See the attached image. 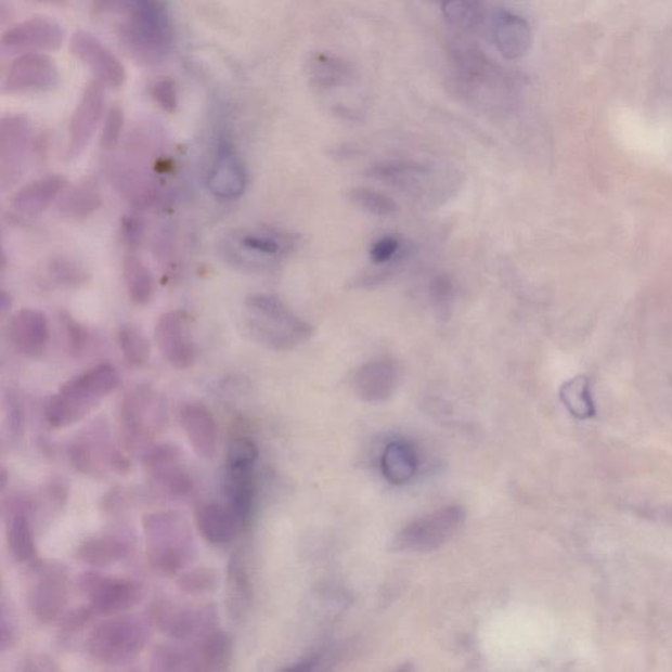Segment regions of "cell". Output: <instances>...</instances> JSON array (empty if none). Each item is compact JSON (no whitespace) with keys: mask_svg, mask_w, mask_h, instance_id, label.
Here are the masks:
<instances>
[{"mask_svg":"<svg viewBox=\"0 0 672 672\" xmlns=\"http://www.w3.org/2000/svg\"><path fill=\"white\" fill-rule=\"evenodd\" d=\"M49 271H51V276L55 282L62 286H70V288L82 285L89 279V273L83 266L65 257L52 259Z\"/></svg>","mask_w":672,"mask_h":672,"instance_id":"39","label":"cell"},{"mask_svg":"<svg viewBox=\"0 0 672 672\" xmlns=\"http://www.w3.org/2000/svg\"><path fill=\"white\" fill-rule=\"evenodd\" d=\"M402 242L396 236H384L371 247V259L375 264H388L400 257Z\"/></svg>","mask_w":672,"mask_h":672,"instance_id":"46","label":"cell"},{"mask_svg":"<svg viewBox=\"0 0 672 672\" xmlns=\"http://www.w3.org/2000/svg\"><path fill=\"white\" fill-rule=\"evenodd\" d=\"M561 398L569 412L578 419H587L595 414L587 383L582 378L572 379L561 390Z\"/></svg>","mask_w":672,"mask_h":672,"instance_id":"36","label":"cell"},{"mask_svg":"<svg viewBox=\"0 0 672 672\" xmlns=\"http://www.w3.org/2000/svg\"><path fill=\"white\" fill-rule=\"evenodd\" d=\"M143 466L151 482L165 495L182 500L194 493V478L178 447L167 443L152 445L143 452Z\"/></svg>","mask_w":672,"mask_h":672,"instance_id":"13","label":"cell"},{"mask_svg":"<svg viewBox=\"0 0 672 672\" xmlns=\"http://www.w3.org/2000/svg\"><path fill=\"white\" fill-rule=\"evenodd\" d=\"M170 83L166 82L160 87V90L155 91V98L166 111H173L177 107V93L173 90L168 89Z\"/></svg>","mask_w":672,"mask_h":672,"instance_id":"50","label":"cell"},{"mask_svg":"<svg viewBox=\"0 0 672 672\" xmlns=\"http://www.w3.org/2000/svg\"><path fill=\"white\" fill-rule=\"evenodd\" d=\"M198 671H227L232 663L233 637L225 631L216 630L194 644Z\"/></svg>","mask_w":672,"mask_h":672,"instance_id":"28","label":"cell"},{"mask_svg":"<svg viewBox=\"0 0 672 672\" xmlns=\"http://www.w3.org/2000/svg\"><path fill=\"white\" fill-rule=\"evenodd\" d=\"M70 496V484L65 478L55 476L43 484L41 497L54 514H60Z\"/></svg>","mask_w":672,"mask_h":672,"instance_id":"41","label":"cell"},{"mask_svg":"<svg viewBox=\"0 0 672 672\" xmlns=\"http://www.w3.org/2000/svg\"><path fill=\"white\" fill-rule=\"evenodd\" d=\"M78 587L89 599L98 618H112L134 608L142 599L140 583L128 578L104 576L99 571H86L78 577Z\"/></svg>","mask_w":672,"mask_h":672,"instance_id":"11","label":"cell"},{"mask_svg":"<svg viewBox=\"0 0 672 672\" xmlns=\"http://www.w3.org/2000/svg\"><path fill=\"white\" fill-rule=\"evenodd\" d=\"M259 458L258 445L247 437L230 441L225 460V495L229 507L238 516L244 528L251 521Z\"/></svg>","mask_w":672,"mask_h":672,"instance_id":"7","label":"cell"},{"mask_svg":"<svg viewBox=\"0 0 672 672\" xmlns=\"http://www.w3.org/2000/svg\"><path fill=\"white\" fill-rule=\"evenodd\" d=\"M122 271L130 301L137 307H146L151 303L155 284L153 273L148 270L145 261L135 255H128L124 259Z\"/></svg>","mask_w":672,"mask_h":672,"instance_id":"31","label":"cell"},{"mask_svg":"<svg viewBox=\"0 0 672 672\" xmlns=\"http://www.w3.org/2000/svg\"><path fill=\"white\" fill-rule=\"evenodd\" d=\"M348 197L357 207L369 211L371 215L383 217L393 215L397 211V204L393 198L377 190L369 189V186L352 189L348 192Z\"/></svg>","mask_w":672,"mask_h":672,"instance_id":"38","label":"cell"},{"mask_svg":"<svg viewBox=\"0 0 672 672\" xmlns=\"http://www.w3.org/2000/svg\"><path fill=\"white\" fill-rule=\"evenodd\" d=\"M493 37L497 51L508 60L522 57L531 47V28L525 18L508 11H497L493 18Z\"/></svg>","mask_w":672,"mask_h":672,"instance_id":"23","label":"cell"},{"mask_svg":"<svg viewBox=\"0 0 672 672\" xmlns=\"http://www.w3.org/2000/svg\"><path fill=\"white\" fill-rule=\"evenodd\" d=\"M9 338L12 347L24 357H41L51 339L47 314L37 309L18 310L9 322Z\"/></svg>","mask_w":672,"mask_h":672,"instance_id":"16","label":"cell"},{"mask_svg":"<svg viewBox=\"0 0 672 672\" xmlns=\"http://www.w3.org/2000/svg\"><path fill=\"white\" fill-rule=\"evenodd\" d=\"M103 205V198L91 185H77L62 192L57 209L62 216L73 220H85L96 214Z\"/></svg>","mask_w":672,"mask_h":672,"instance_id":"32","label":"cell"},{"mask_svg":"<svg viewBox=\"0 0 672 672\" xmlns=\"http://www.w3.org/2000/svg\"><path fill=\"white\" fill-rule=\"evenodd\" d=\"M0 620H2V622H0V650H2V652H8L16 644L17 631L15 622L12 620L11 613H9L4 603Z\"/></svg>","mask_w":672,"mask_h":672,"instance_id":"49","label":"cell"},{"mask_svg":"<svg viewBox=\"0 0 672 672\" xmlns=\"http://www.w3.org/2000/svg\"><path fill=\"white\" fill-rule=\"evenodd\" d=\"M34 503L24 496L9 497L4 503L8 512V544L12 557L21 564H34L37 561V545L33 522L29 512Z\"/></svg>","mask_w":672,"mask_h":672,"instance_id":"17","label":"cell"},{"mask_svg":"<svg viewBox=\"0 0 672 672\" xmlns=\"http://www.w3.org/2000/svg\"><path fill=\"white\" fill-rule=\"evenodd\" d=\"M245 327L255 341L275 351L294 350L313 334V327L286 307L282 298L269 294L246 297Z\"/></svg>","mask_w":672,"mask_h":672,"instance_id":"4","label":"cell"},{"mask_svg":"<svg viewBox=\"0 0 672 672\" xmlns=\"http://www.w3.org/2000/svg\"><path fill=\"white\" fill-rule=\"evenodd\" d=\"M73 42L76 54L92 68L93 73L98 74L104 83L111 86L122 83L124 70L120 62L105 51L101 43L89 35H78Z\"/></svg>","mask_w":672,"mask_h":672,"instance_id":"26","label":"cell"},{"mask_svg":"<svg viewBox=\"0 0 672 672\" xmlns=\"http://www.w3.org/2000/svg\"><path fill=\"white\" fill-rule=\"evenodd\" d=\"M130 553V544L126 539L115 534L92 537L80 543L76 551V558L91 568H108L121 563Z\"/></svg>","mask_w":672,"mask_h":672,"instance_id":"25","label":"cell"},{"mask_svg":"<svg viewBox=\"0 0 672 672\" xmlns=\"http://www.w3.org/2000/svg\"><path fill=\"white\" fill-rule=\"evenodd\" d=\"M383 475L391 484H404L412 481L418 468V458L413 447L404 441H391L382 460Z\"/></svg>","mask_w":672,"mask_h":672,"instance_id":"29","label":"cell"},{"mask_svg":"<svg viewBox=\"0 0 672 672\" xmlns=\"http://www.w3.org/2000/svg\"><path fill=\"white\" fill-rule=\"evenodd\" d=\"M247 182L246 167L233 143L220 137L207 172L210 194L222 202H234L244 196Z\"/></svg>","mask_w":672,"mask_h":672,"instance_id":"14","label":"cell"},{"mask_svg":"<svg viewBox=\"0 0 672 672\" xmlns=\"http://www.w3.org/2000/svg\"><path fill=\"white\" fill-rule=\"evenodd\" d=\"M27 142L26 121L17 117L3 121L0 132V180L4 189L16 183L22 176Z\"/></svg>","mask_w":672,"mask_h":672,"instance_id":"19","label":"cell"},{"mask_svg":"<svg viewBox=\"0 0 672 672\" xmlns=\"http://www.w3.org/2000/svg\"><path fill=\"white\" fill-rule=\"evenodd\" d=\"M118 347L130 365L143 366L151 360V344L141 329L124 323L117 332Z\"/></svg>","mask_w":672,"mask_h":672,"instance_id":"35","label":"cell"},{"mask_svg":"<svg viewBox=\"0 0 672 672\" xmlns=\"http://www.w3.org/2000/svg\"><path fill=\"white\" fill-rule=\"evenodd\" d=\"M180 425L192 450L205 460L215 458L219 450V426L215 415L201 402L185 403L180 410Z\"/></svg>","mask_w":672,"mask_h":672,"instance_id":"18","label":"cell"},{"mask_svg":"<svg viewBox=\"0 0 672 672\" xmlns=\"http://www.w3.org/2000/svg\"><path fill=\"white\" fill-rule=\"evenodd\" d=\"M142 530L148 565L157 574L177 577L194 561L195 540L182 515L171 512L146 514L142 519Z\"/></svg>","mask_w":672,"mask_h":672,"instance_id":"3","label":"cell"},{"mask_svg":"<svg viewBox=\"0 0 672 672\" xmlns=\"http://www.w3.org/2000/svg\"><path fill=\"white\" fill-rule=\"evenodd\" d=\"M8 483H9L8 470H5V468H2V491L5 490V487H8Z\"/></svg>","mask_w":672,"mask_h":672,"instance_id":"51","label":"cell"},{"mask_svg":"<svg viewBox=\"0 0 672 672\" xmlns=\"http://www.w3.org/2000/svg\"><path fill=\"white\" fill-rule=\"evenodd\" d=\"M120 384V373L114 365L104 363L92 366L62 385L48 401L43 418L54 429L77 425L114 393Z\"/></svg>","mask_w":672,"mask_h":672,"instance_id":"1","label":"cell"},{"mask_svg":"<svg viewBox=\"0 0 672 672\" xmlns=\"http://www.w3.org/2000/svg\"><path fill=\"white\" fill-rule=\"evenodd\" d=\"M4 41L10 46L54 48L61 41V30L51 23L34 21L10 30Z\"/></svg>","mask_w":672,"mask_h":672,"instance_id":"34","label":"cell"},{"mask_svg":"<svg viewBox=\"0 0 672 672\" xmlns=\"http://www.w3.org/2000/svg\"><path fill=\"white\" fill-rule=\"evenodd\" d=\"M34 584L29 589L30 612L42 625H52L64 618L68 602V574L65 566L51 561H35Z\"/></svg>","mask_w":672,"mask_h":672,"instance_id":"12","label":"cell"},{"mask_svg":"<svg viewBox=\"0 0 672 672\" xmlns=\"http://www.w3.org/2000/svg\"><path fill=\"white\" fill-rule=\"evenodd\" d=\"M151 619L137 615H117L93 628L86 639V651L105 665H126L135 661L153 636Z\"/></svg>","mask_w":672,"mask_h":672,"instance_id":"5","label":"cell"},{"mask_svg":"<svg viewBox=\"0 0 672 672\" xmlns=\"http://www.w3.org/2000/svg\"><path fill=\"white\" fill-rule=\"evenodd\" d=\"M122 241L129 248H140L145 241L146 223L141 216L128 215L121 221Z\"/></svg>","mask_w":672,"mask_h":672,"instance_id":"44","label":"cell"},{"mask_svg":"<svg viewBox=\"0 0 672 672\" xmlns=\"http://www.w3.org/2000/svg\"><path fill=\"white\" fill-rule=\"evenodd\" d=\"M18 671L23 672H55L61 668L52 657L47 655H29L18 662Z\"/></svg>","mask_w":672,"mask_h":672,"instance_id":"48","label":"cell"},{"mask_svg":"<svg viewBox=\"0 0 672 672\" xmlns=\"http://www.w3.org/2000/svg\"><path fill=\"white\" fill-rule=\"evenodd\" d=\"M67 180L61 176H47L22 186L12 198V205L18 214L37 216L59 201L66 190Z\"/></svg>","mask_w":672,"mask_h":672,"instance_id":"24","label":"cell"},{"mask_svg":"<svg viewBox=\"0 0 672 672\" xmlns=\"http://www.w3.org/2000/svg\"><path fill=\"white\" fill-rule=\"evenodd\" d=\"M67 458L73 469L85 476L102 477L108 470L128 473L130 469L126 454L112 447L108 429L101 423L70 441Z\"/></svg>","mask_w":672,"mask_h":672,"instance_id":"9","label":"cell"},{"mask_svg":"<svg viewBox=\"0 0 672 672\" xmlns=\"http://www.w3.org/2000/svg\"><path fill=\"white\" fill-rule=\"evenodd\" d=\"M400 371L390 360H376L360 366L353 377V388L366 402H382L393 396Z\"/></svg>","mask_w":672,"mask_h":672,"instance_id":"21","label":"cell"},{"mask_svg":"<svg viewBox=\"0 0 672 672\" xmlns=\"http://www.w3.org/2000/svg\"><path fill=\"white\" fill-rule=\"evenodd\" d=\"M429 295H431L435 309H437L439 313H443L445 319L448 311H451L454 300V285L452 279L447 275L435 277L431 285H429Z\"/></svg>","mask_w":672,"mask_h":672,"instance_id":"43","label":"cell"},{"mask_svg":"<svg viewBox=\"0 0 672 672\" xmlns=\"http://www.w3.org/2000/svg\"><path fill=\"white\" fill-rule=\"evenodd\" d=\"M60 323L64 329L66 345L73 357H82L90 345V334L82 323H79L67 311H62Z\"/></svg>","mask_w":672,"mask_h":672,"instance_id":"40","label":"cell"},{"mask_svg":"<svg viewBox=\"0 0 672 672\" xmlns=\"http://www.w3.org/2000/svg\"><path fill=\"white\" fill-rule=\"evenodd\" d=\"M147 616L155 628L178 643L195 644L219 630V613L211 605L182 606L157 600Z\"/></svg>","mask_w":672,"mask_h":672,"instance_id":"8","label":"cell"},{"mask_svg":"<svg viewBox=\"0 0 672 672\" xmlns=\"http://www.w3.org/2000/svg\"><path fill=\"white\" fill-rule=\"evenodd\" d=\"M55 82L54 67L47 59L29 55L16 62L9 76L11 90H34L52 87Z\"/></svg>","mask_w":672,"mask_h":672,"instance_id":"27","label":"cell"},{"mask_svg":"<svg viewBox=\"0 0 672 672\" xmlns=\"http://www.w3.org/2000/svg\"><path fill=\"white\" fill-rule=\"evenodd\" d=\"M95 619L98 616L89 605L79 607L61 619V631L66 634L78 633L86 630Z\"/></svg>","mask_w":672,"mask_h":672,"instance_id":"45","label":"cell"},{"mask_svg":"<svg viewBox=\"0 0 672 672\" xmlns=\"http://www.w3.org/2000/svg\"><path fill=\"white\" fill-rule=\"evenodd\" d=\"M219 577L216 571L209 568H195L184 570L177 577V587L183 594L190 596H203L217 589Z\"/></svg>","mask_w":672,"mask_h":672,"instance_id":"37","label":"cell"},{"mask_svg":"<svg viewBox=\"0 0 672 672\" xmlns=\"http://www.w3.org/2000/svg\"><path fill=\"white\" fill-rule=\"evenodd\" d=\"M465 521L463 507L438 509L410 522L393 541L396 552L428 553L437 551L456 534Z\"/></svg>","mask_w":672,"mask_h":672,"instance_id":"10","label":"cell"},{"mask_svg":"<svg viewBox=\"0 0 672 672\" xmlns=\"http://www.w3.org/2000/svg\"><path fill=\"white\" fill-rule=\"evenodd\" d=\"M4 418L10 438L12 440L23 438L24 429H26V416H24L21 401L14 393L4 398Z\"/></svg>","mask_w":672,"mask_h":672,"instance_id":"42","label":"cell"},{"mask_svg":"<svg viewBox=\"0 0 672 672\" xmlns=\"http://www.w3.org/2000/svg\"><path fill=\"white\" fill-rule=\"evenodd\" d=\"M166 423L164 403L152 388L137 385L122 397L120 429L124 444L128 450L146 452L164 431Z\"/></svg>","mask_w":672,"mask_h":672,"instance_id":"6","label":"cell"},{"mask_svg":"<svg viewBox=\"0 0 672 672\" xmlns=\"http://www.w3.org/2000/svg\"><path fill=\"white\" fill-rule=\"evenodd\" d=\"M155 341L166 362L179 371L196 362V346L189 316L183 311H167L155 326Z\"/></svg>","mask_w":672,"mask_h":672,"instance_id":"15","label":"cell"},{"mask_svg":"<svg viewBox=\"0 0 672 672\" xmlns=\"http://www.w3.org/2000/svg\"><path fill=\"white\" fill-rule=\"evenodd\" d=\"M297 236L270 227L241 228L223 235L217 246L223 261L233 270L261 275L275 270L295 250Z\"/></svg>","mask_w":672,"mask_h":672,"instance_id":"2","label":"cell"},{"mask_svg":"<svg viewBox=\"0 0 672 672\" xmlns=\"http://www.w3.org/2000/svg\"><path fill=\"white\" fill-rule=\"evenodd\" d=\"M152 671H198L195 645H159L155 647L151 658Z\"/></svg>","mask_w":672,"mask_h":672,"instance_id":"33","label":"cell"},{"mask_svg":"<svg viewBox=\"0 0 672 672\" xmlns=\"http://www.w3.org/2000/svg\"><path fill=\"white\" fill-rule=\"evenodd\" d=\"M122 112L118 108L111 109L103 129L102 145L104 148L112 151V148L116 147L122 132Z\"/></svg>","mask_w":672,"mask_h":672,"instance_id":"47","label":"cell"},{"mask_svg":"<svg viewBox=\"0 0 672 672\" xmlns=\"http://www.w3.org/2000/svg\"><path fill=\"white\" fill-rule=\"evenodd\" d=\"M227 587L230 613L235 619L244 618L251 599V583L244 558L240 555L230 557Z\"/></svg>","mask_w":672,"mask_h":672,"instance_id":"30","label":"cell"},{"mask_svg":"<svg viewBox=\"0 0 672 672\" xmlns=\"http://www.w3.org/2000/svg\"><path fill=\"white\" fill-rule=\"evenodd\" d=\"M195 522L198 533L211 545H228L236 538L244 526L229 504L219 502L202 503L196 508Z\"/></svg>","mask_w":672,"mask_h":672,"instance_id":"20","label":"cell"},{"mask_svg":"<svg viewBox=\"0 0 672 672\" xmlns=\"http://www.w3.org/2000/svg\"><path fill=\"white\" fill-rule=\"evenodd\" d=\"M102 111V91L99 87H90L73 116L70 130H68V157L77 158L89 145L98 122L101 120Z\"/></svg>","mask_w":672,"mask_h":672,"instance_id":"22","label":"cell"}]
</instances>
